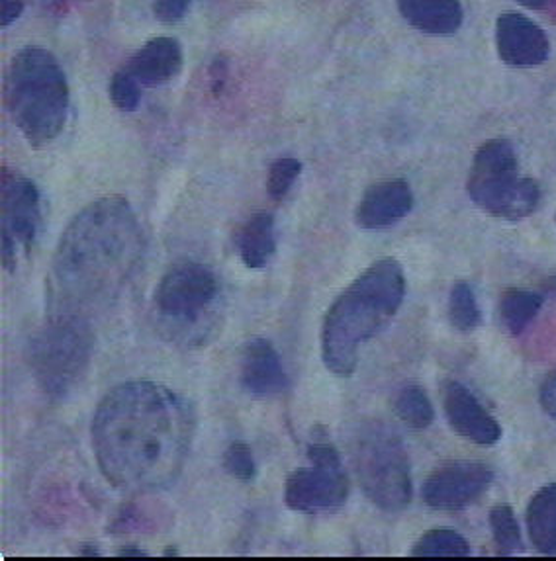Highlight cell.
<instances>
[{"label": "cell", "instance_id": "27", "mask_svg": "<svg viewBox=\"0 0 556 561\" xmlns=\"http://www.w3.org/2000/svg\"><path fill=\"white\" fill-rule=\"evenodd\" d=\"M224 468L241 483H251L257 478L256 456L251 448L241 440H236L224 453Z\"/></svg>", "mask_w": 556, "mask_h": 561}, {"label": "cell", "instance_id": "29", "mask_svg": "<svg viewBox=\"0 0 556 561\" xmlns=\"http://www.w3.org/2000/svg\"><path fill=\"white\" fill-rule=\"evenodd\" d=\"M538 399H541V405L545 409V413L556 423V371H553L547 380L543 381Z\"/></svg>", "mask_w": 556, "mask_h": 561}, {"label": "cell", "instance_id": "25", "mask_svg": "<svg viewBox=\"0 0 556 561\" xmlns=\"http://www.w3.org/2000/svg\"><path fill=\"white\" fill-rule=\"evenodd\" d=\"M302 163L294 157H281L269 167L266 174V194L273 202H281L292 191L294 182L300 176Z\"/></svg>", "mask_w": 556, "mask_h": 561}, {"label": "cell", "instance_id": "17", "mask_svg": "<svg viewBox=\"0 0 556 561\" xmlns=\"http://www.w3.org/2000/svg\"><path fill=\"white\" fill-rule=\"evenodd\" d=\"M401 19L431 36H451L463 24L461 0H396Z\"/></svg>", "mask_w": 556, "mask_h": 561}, {"label": "cell", "instance_id": "9", "mask_svg": "<svg viewBox=\"0 0 556 561\" xmlns=\"http://www.w3.org/2000/svg\"><path fill=\"white\" fill-rule=\"evenodd\" d=\"M0 218L2 264L7 271H14L19 247L30 249L36 241L42 214L36 184L9 169H4L0 176Z\"/></svg>", "mask_w": 556, "mask_h": 561}, {"label": "cell", "instance_id": "18", "mask_svg": "<svg viewBox=\"0 0 556 561\" xmlns=\"http://www.w3.org/2000/svg\"><path fill=\"white\" fill-rule=\"evenodd\" d=\"M236 247L239 259L251 271L265 268L273 259L276 241H274V219L269 211H259L247 219L236 233Z\"/></svg>", "mask_w": 556, "mask_h": 561}, {"label": "cell", "instance_id": "24", "mask_svg": "<svg viewBox=\"0 0 556 561\" xmlns=\"http://www.w3.org/2000/svg\"><path fill=\"white\" fill-rule=\"evenodd\" d=\"M490 528L500 556H513L523 550L520 525L510 505H496L490 511Z\"/></svg>", "mask_w": 556, "mask_h": 561}, {"label": "cell", "instance_id": "12", "mask_svg": "<svg viewBox=\"0 0 556 561\" xmlns=\"http://www.w3.org/2000/svg\"><path fill=\"white\" fill-rule=\"evenodd\" d=\"M443 409L456 435L478 446H493L502 438V426L493 419L475 393L461 381L443 383Z\"/></svg>", "mask_w": 556, "mask_h": 561}, {"label": "cell", "instance_id": "13", "mask_svg": "<svg viewBox=\"0 0 556 561\" xmlns=\"http://www.w3.org/2000/svg\"><path fill=\"white\" fill-rule=\"evenodd\" d=\"M496 47L503 64L511 67H535L551 55L547 34L533 20L515 12L502 14L496 22Z\"/></svg>", "mask_w": 556, "mask_h": 561}, {"label": "cell", "instance_id": "21", "mask_svg": "<svg viewBox=\"0 0 556 561\" xmlns=\"http://www.w3.org/2000/svg\"><path fill=\"white\" fill-rule=\"evenodd\" d=\"M394 413L400 419L401 423L410 426L413 431H423L428 428L433 419H435V411L431 405V399L428 393L420 386L410 383L404 386L396 398H394Z\"/></svg>", "mask_w": 556, "mask_h": 561}, {"label": "cell", "instance_id": "14", "mask_svg": "<svg viewBox=\"0 0 556 561\" xmlns=\"http://www.w3.org/2000/svg\"><path fill=\"white\" fill-rule=\"evenodd\" d=\"M413 208V192L404 179H390L368 186L356 208V226L381 231L398 224Z\"/></svg>", "mask_w": 556, "mask_h": 561}, {"label": "cell", "instance_id": "28", "mask_svg": "<svg viewBox=\"0 0 556 561\" xmlns=\"http://www.w3.org/2000/svg\"><path fill=\"white\" fill-rule=\"evenodd\" d=\"M192 0H154V14L159 22L173 24L184 19L191 9Z\"/></svg>", "mask_w": 556, "mask_h": 561}, {"label": "cell", "instance_id": "23", "mask_svg": "<svg viewBox=\"0 0 556 561\" xmlns=\"http://www.w3.org/2000/svg\"><path fill=\"white\" fill-rule=\"evenodd\" d=\"M449 321L461 333H470L483 323L475 290L468 282H456L449 296Z\"/></svg>", "mask_w": 556, "mask_h": 561}, {"label": "cell", "instance_id": "1", "mask_svg": "<svg viewBox=\"0 0 556 561\" xmlns=\"http://www.w3.org/2000/svg\"><path fill=\"white\" fill-rule=\"evenodd\" d=\"M194 428V408L183 393L157 381H124L94 411L92 453L112 488L154 493L181 476Z\"/></svg>", "mask_w": 556, "mask_h": 561}, {"label": "cell", "instance_id": "10", "mask_svg": "<svg viewBox=\"0 0 556 561\" xmlns=\"http://www.w3.org/2000/svg\"><path fill=\"white\" fill-rule=\"evenodd\" d=\"M218 291V280L211 268L198 263H181L164 272L154 301L163 318L189 325L211 308Z\"/></svg>", "mask_w": 556, "mask_h": 561}, {"label": "cell", "instance_id": "3", "mask_svg": "<svg viewBox=\"0 0 556 561\" xmlns=\"http://www.w3.org/2000/svg\"><path fill=\"white\" fill-rule=\"evenodd\" d=\"M406 296L401 264L383 259L371 264L326 313L321 360L339 378L353 376L363 344L378 335L398 313Z\"/></svg>", "mask_w": 556, "mask_h": 561}, {"label": "cell", "instance_id": "31", "mask_svg": "<svg viewBox=\"0 0 556 561\" xmlns=\"http://www.w3.org/2000/svg\"><path fill=\"white\" fill-rule=\"evenodd\" d=\"M116 558H149V553L139 550L137 546H126L116 552Z\"/></svg>", "mask_w": 556, "mask_h": 561}, {"label": "cell", "instance_id": "26", "mask_svg": "<svg viewBox=\"0 0 556 561\" xmlns=\"http://www.w3.org/2000/svg\"><path fill=\"white\" fill-rule=\"evenodd\" d=\"M109 94L114 108L134 112L141 102V84L134 79V75L129 73L128 69H124L112 77Z\"/></svg>", "mask_w": 556, "mask_h": 561}, {"label": "cell", "instance_id": "30", "mask_svg": "<svg viewBox=\"0 0 556 561\" xmlns=\"http://www.w3.org/2000/svg\"><path fill=\"white\" fill-rule=\"evenodd\" d=\"M24 10V2L22 0H2L0 2V24L2 27L10 26L12 22L20 19Z\"/></svg>", "mask_w": 556, "mask_h": 561}, {"label": "cell", "instance_id": "5", "mask_svg": "<svg viewBox=\"0 0 556 561\" xmlns=\"http://www.w3.org/2000/svg\"><path fill=\"white\" fill-rule=\"evenodd\" d=\"M466 188L478 208L506 221L530 218L541 204L537 182L521 176L515 149L506 139H490L480 146Z\"/></svg>", "mask_w": 556, "mask_h": 561}, {"label": "cell", "instance_id": "35", "mask_svg": "<svg viewBox=\"0 0 556 561\" xmlns=\"http://www.w3.org/2000/svg\"><path fill=\"white\" fill-rule=\"evenodd\" d=\"M551 288L556 291V278L555 280L551 282Z\"/></svg>", "mask_w": 556, "mask_h": 561}, {"label": "cell", "instance_id": "34", "mask_svg": "<svg viewBox=\"0 0 556 561\" xmlns=\"http://www.w3.org/2000/svg\"><path fill=\"white\" fill-rule=\"evenodd\" d=\"M177 556H181L179 550H174V548H167L163 552V558H177Z\"/></svg>", "mask_w": 556, "mask_h": 561}, {"label": "cell", "instance_id": "32", "mask_svg": "<svg viewBox=\"0 0 556 561\" xmlns=\"http://www.w3.org/2000/svg\"><path fill=\"white\" fill-rule=\"evenodd\" d=\"M518 2L527 9L541 10L545 9L551 0H518Z\"/></svg>", "mask_w": 556, "mask_h": 561}, {"label": "cell", "instance_id": "16", "mask_svg": "<svg viewBox=\"0 0 556 561\" xmlns=\"http://www.w3.org/2000/svg\"><path fill=\"white\" fill-rule=\"evenodd\" d=\"M183 59V47L174 37L159 36L139 47L126 69L139 84L161 87L179 77Z\"/></svg>", "mask_w": 556, "mask_h": 561}, {"label": "cell", "instance_id": "22", "mask_svg": "<svg viewBox=\"0 0 556 561\" xmlns=\"http://www.w3.org/2000/svg\"><path fill=\"white\" fill-rule=\"evenodd\" d=\"M411 558H468L470 543L455 530H429L413 543Z\"/></svg>", "mask_w": 556, "mask_h": 561}, {"label": "cell", "instance_id": "33", "mask_svg": "<svg viewBox=\"0 0 556 561\" xmlns=\"http://www.w3.org/2000/svg\"><path fill=\"white\" fill-rule=\"evenodd\" d=\"M82 558H101V552L94 546H84L81 550Z\"/></svg>", "mask_w": 556, "mask_h": 561}, {"label": "cell", "instance_id": "6", "mask_svg": "<svg viewBox=\"0 0 556 561\" xmlns=\"http://www.w3.org/2000/svg\"><path fill=\"white\" fill-rule=\"evenodd\" d=\"M353 458L359 485L384 513H401L413 497L410 460L400 436L381 421H366L356 431Z\"/></svg>", "mask_w": 556, "mask_h": 561}, {"label": "cell", "instance_id": "8", "mask_svg": "<svg viewBox=\"0 0 556 561\" xmlns=\"http://www.w3.org/2000/svg\"><path fill=\"white\" fill-rule=\"evenodd\" d=\"M308 458L311 468H298L286 478L284 503L304 515L336 513L345 505L351 483L326 426L311 431Z\"/></svg>", "mask_w": 556, "mask_h": 561}, {"label": "cell", "instance_id": "11", "mask_svg": "<svg viewBox=\"0 0 556 561\" xmlns=\"http://www.w3.org/2000/svg\"><path fill=\"white\" fill-rule=\"evenodd\" d=\"M493 471L483 462H451L423 481L421 497L435 511H463L492 485Z\"/></svg>", "mask_w": 556, "mask_h": 561}, {"label": "cell", "instance_id": "4", "mask_svg": "<svg viewBox=\"0 0 556 561\" xmlns=\"http://www.w3.org/2000/svg\"><path fill=\"white\" fill-rule=\"evenodd\" d=\"M4 104L30 146L39 149L61 136L69 116V84L52 51L26 46L12 55L4 75Z\"/></svg>", "mask_w": 556, "mask_h": 561}, {"label": "cell", "instance_id": "7", "mask_svg": "<svg viewBox=\"0 0 556 561\" xmlns=\"http://www.w3.org/2000/svg\"><path fill=\"white\" fill-rule=\"evenodd\" d=\"M91 353L89 319L65 313H55L27 348L37 386L54 399L65 398L75 390L89 368Z\"/></svg>", "mask_w": 556, "mask_h": 561}, {"label": "cell", "instance_id": "2", "mask_svg": "<svg viewBox=\"0 0 556 561\" xmlns=\"http://www.w3.org/2000/svg\"><path fill=\"white\" fill-rule=\"evenodd\" d=\"M144 251V229L128 199L106 196L84 206L65 227L54 254L57 313L84 318L112 304L128 286Z\"/></svg>", "mask_w": 556, "mask_h": 561}, {"label": "cell", "instance_id": "20", "mask_svg": "<svg viewBox=\"0 0 556 561\" xmlns=\"http://www.w3.org/2000/svg\"><path fill=\"white\" fill-rule=\"evenodd\" d=\"M543 301L545 299L537 291L523 290V288L503 291L498 313L506 333L521 335L531 325V321L537 318L538 311L543 308Z\"/></svg>", "mask_w": 556, "mask_h": 561}, {"label": "cell", "instance_id": "19", "mask_svg": "<svg viewBox=\"0 0 556 561\" xmlns=\"http://www.w3.org/2000/svg\"><path fill=\"white\" fill-rule=\"evenodd\" d=\"M527 535L538 553H556V483L538 489L527 507Z\"/></svg>", "mask_w": 556, "mask_h": 561}, {"label": "cell", "instance_id": "15", "mask_svg": "<svg viewBox=\"0 0 556 561\" xmlns=\"http://www.w3.org/2000/svg\"><path fill=\"white\" fill-rule=\"evenodd\" d=\"M241 386L256 398H271L288 388L281 356L266 339H253L246 344L241 358Z\"/></svg>", "mask_w": 556, "mask_h": 561}]
</instances>
